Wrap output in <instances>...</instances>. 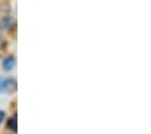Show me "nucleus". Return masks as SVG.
Listing matches in <instances>:
<instances>
[{
	"mask_svg": "<svg viewBox=\"0 0 151 134\" xmlns=\"http://www.w3.org/2000/svg\"><path fill=\"white\" fill-rule=\"evenodd\" d=\"M6 134H16V133H12V131H7Z\"/></svg>",
	"mask_w": 151,
	"mask_h": 134,
	"instance_id": "423d86ee",
	"label": "nucleus"
},
{
	"mask_svg": "<svg viewBox=\"0 0 151 134\" xmlns=\"http://www.w3.org/2000/svg\"><path fill=\"white\" fill-rule=\"evenodd\" d=\"M18 91V81L14 76H0V93L14 95Z\"/></svg>",
	"mask_w": 151,
	"mask_h": 134,
	"instance_id": "f257e3e1",
	"label": "nucleus"
},
{
	"mask_svg": "<svg viewBox=\"0 0 151 134\" xmlns=\"http://www.w3.org/2000/svg\"><path fill=\"white\" fill-rule=\"evenodd\" d=\"M4 123H6L7 131L16 133V131H18V115H16V112H14L12 115L7 117L6 121H4Z\"/></svg>",
	"mask_w": 151,
	"mask_h": 134,
	"instance_id": "20e7f679",
	"label": "nucleus"
},
{
	"mask_svg": "<svg viewBox=\"0 0 151 134\" xmlns=\"http://www.w3.org/2000/svg\"><path fill=\"white\" fill-rule=\"evenodd\" d=\"M14 29H15V19L12 15H4L0 18V33L8 34Z\"/></svg>",
	"mask_w": 151,
	"mask_h": 134,
	"instance_id": "7ed1b4c3",
	"label": "nucleus"
},
{
	"mask_svg": "<svg viewBox=\"0 0 151 134\" xmlns=\"http://www.w3.org/2000/svg\"><path fill=\"white\" fill-rule=\"evenodd\" d=\"M6 118H7V112H6V110L0 109V127L3 126V123H4V121H6Z\"/></svg>",
	"mask_w": 151,
	"mask_h": 134,
	"instance_id": "39448f33",
	"label": "nucleus"
},
{
	"mask_svg": "<svg viewBox=\"0 0 151 134\" xmlns=\"http://www.w3.org/2000/svg\"><path fill=\"white\" fill-rule=\"evenodd\" d=\"M0 67H1L4 73L9 75L12 70H15V68H16V57L14 54H11V53L6 54L1 58V61H0Z\"/></svg>",
	"mask_w": 151,
	"mask_h": 134,
	"instance_id": "f03ea898",
	"label": "nucleus"
}]
</instances>
